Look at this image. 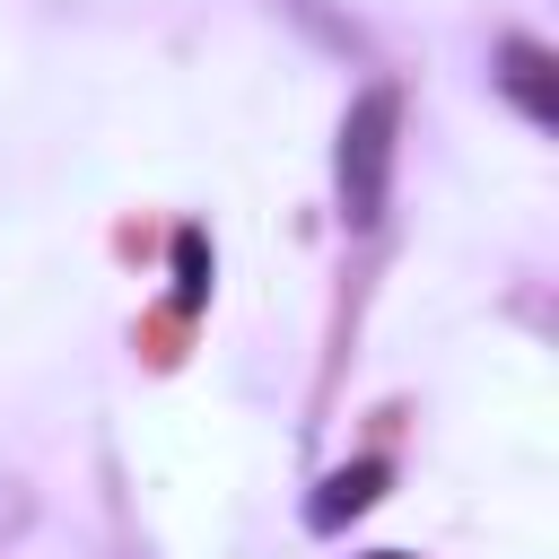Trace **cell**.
Listing matches in <instances>:
<instances>
[{
    "mask_svg": "<svg viewBox=\"0 0 559 559\" xmlns=\"http://www.w3.org/2000/svg\"><path fill=\"white\" fill-rule=\"evenodd\" d=\"M393 140H402V96H393V87H358L349 114H341V148H332L341 218H349V227H376V218H384V192H393Z\"/></svg>",
    "mask_w": 559,
    "mask_h": 559,
    "instance_id": "1",
    "label": "cell"
},
{
    "mask_svg": "<svg viewBox=\"0 0 559 559\" xmlns=\"http://www.w3.org/2000/svg\"><path fill=\"white\" fill-rule=\"evenodd\" d=\"M498 87L515 96V114H524L533 131H550V122H559V61H550V44L507 35V44H498Z\"/></svg>",
    "mask_w": 559,
    "mask_h": 559,
    "instance_id": "2",
    "label": "cell"
},
{
    "mask_svg": "<svg viewBox=\"0 0 559 559\" xmlns=\"http://www.w3.org/2000/svg\"><path fill=\"white\" fill-rule=\"evenodd\" d=\"M384 480H393V472H384L376 454H358V463H341V472H332V480H323V489L306 498V524H314V533H341L349 515H367V507L384 498Z\"/></svg>",
    "mask_w": 559,
    "mask_h": 559,
    "instance_id": "3",
    "label": "cell"
},
{
    "mask_svg": "<svg viewBox=\"0 0 559 559\" xmlns=\"http://www.w3.org/2000/svg\"><path fill=\"white\" fill-rule=\"evenodd\" d=\"M175 271H183V280H175V297H183V314H192V306L210 297V245H201V227H183V236H175Z\"/></svg>",
    "mask_w": 559,
    "mask_h": 559,
    "instance_id": "4",
    "label": "cell"
},
{
    "mask_svg": "<svg viewBox=\"0 0 559 559\" xmlns=\"http://www.w3.org/2000/svg\"><path fill=\"white\" fill-rule=\"evenodd\" d=\"M17 515H26V498H0V533H9V524H17Z\"/></svg>",
    "mask_w": 559,
    "mask_h": 559,
    "instance_id": "5",
    "label": "cell"
},
{
    "mask_svg": "<svg viewBox=\"0 0 559 559\" xmlns=\"http://www.w3.org/2000/svg\"><path fill=\"white\" fill-rule=\"evenodd\" d=\"M376 559H402V550H376Z\"/></svg>",
    "mask_w": 559,
    "mask_h": 559,
    "instance_id": "6",
    "label": "cell"
}]
</instances>
